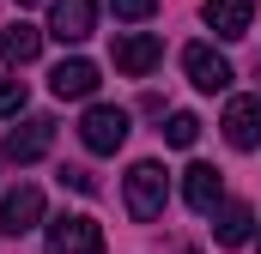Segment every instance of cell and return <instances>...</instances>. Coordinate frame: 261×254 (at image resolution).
Here are the masks:
<instances>
[{
	"instance_id": "cell-14",
	"label": "cell",
	"mask_w": 261,
	"mask_h": 254,
	"mask_svg": "<svg viewBox=\"0 0 261 254\" xmlns=\"http://www.w3.org/2000/svg\"><path fill=\"white\" fill-rule=\"evenodd\" d=\"M49 91H55V97H91V91H97V67L91 61H61L49 73Z\"/></svg>"
},
{
	"instance_id": "cell-8",
	"label": "cell",
	"mask_w": 261,
	"mask_h": 254,
	"mask_svg": "<svg viewBox=\"0 0 261 254\" xmlns=\"http://www.w3.org/2000/svg\"><path fill=\"white\" fill-rule=\"evenodd\" d=\"M37 224H43V194L31 188V182H18L12 194H0V230L6 236H24Z\"/></svg>"
},
{
	"instance_id": "cell-7",
	"label": "cell",
	"mask_w": 261,
	"mask_h": 254,
	"mask_svg": "<svg viewBox=\"0 0 261 254\" xmlns=\"http://www.w3.org/2000/svg\"><path fill=\"white\" fill-rule=\"evenodd\" d=\"M182 73H189L195 91H225V85H231V61H225L219 49H206V43H189V49H182Z\"/></svg>"
},
{
	"instance_id": "cell-3",
	"label": "cell",
	"mask_w": 261,
	"mask_h": 254,
	"mask_svg": "<svg viewBox=\"0 0 261 254\" xmlns=\"http://www.w3.org/2000/svg\"><path fill=\"white\" fill-rule=\"evenodd\" d=\"M79 139H85V151H97V157L122 151V139H128V109H116V103H91L85 121H79Z\"/></svg>"
},
{
	"instance_id": "cell-15",
	"label": "cell",
	"mask_w": 261,
	"mask_h": 254,
	"mask_svg": "<svg viewBox=\"0 0 261 254\" xmlns=\"http://www.w3.org/2000/svg\"><path fill=\"white\" fill-rule=\"evenodd\" d=\"M164 139H170L176 151H189V145L200 139V121L189 115V109H176V115H170V127H164Z\"/></svg>"
},
{
	"instance_id": "cell-5",
	"label": "cell",
	"mask_w": 261,
	"mask_h": 254,
	"mask_svg": "<svg viewBox=\"0 0 261 254\" xmlns=\"http://www.w3.org/2000/svg\"><path fill=\"white\" fill-rule=\"evenodd\" d=\"M97 30V0H49V37L85 43Z\"/></svg>"
},
{
	"instance_id": "cell-17",
	"label": "cell",
	"mask_w": 261,
	"mask_h": 254,
	"mask_svg": "<svg viewBox=\"0 0 261 254\" xmlns=\"http://www.w3.org/2000/svg\"><path fill=\"white\" fill-rule=\"evenodd\" d=\"M116 6V18H152L158 12V0H110Z\"/></svg>"
},
{
	"instance_id": "cell-2",
	"label": "cell",
	"mask_w": 261,
	"mask_h": 254,
	"mask_svg": "<svg viewBox=\"0 0 261 254\" xmlns=\"http://www.w3.org/2000/svg\"><path fill=\"white\" fill-rule=\"evenodd\" d=\"M164 200H170V182H164V164H134L128 170V218L134 224H152L158 212H164Z\"/></svg>"
},
{
	"instance_id": "cell-9",
	"label": "cell",
	"mask_w": 261,
	"mask_h": 254,
	"mask_svg": "<svg viewBox=\"0 0 261 254\" xmlns=\"http://www.w3.org/2000/svg\"><path fill=\"white\" fill-rule=\"evenodd\" d=\"M158 61H164V43H158V37H146V30H128V37H116V67H122L128 79H146Z\"/></svg>"
},
{
	"instance_id": "cell-10",
	"label": "cell",
	"mask_w": 261,
	"mask_h": 254,
	"mask_svg": "<svg viewBox=\"0 0 261 254\" xmlns=\"http://www.w3.org/2000/svg\"><path fill=\"white\" fill-rule=\"evenodd\" d=\"M182 200H189L195 212H213V206L225 200V176H219L213 164H189V170H182Z\"/></svg>"
},
{
	"instance_id": "cell-16",
	"label": "cell",
	"mask_w": 261,
	"mask_h": 254,
	"mask_svg": "<svg viewBox=\"0 0 261 254\" xmlns=\"http://www.w3.org/2000/svg\"><path fill=\"white\" fill-rule=\"evenodd\" d=\"M24 97H31V91H24V79H0V115H18V109H24Z\"/></svg>"
},
{
	"instance_id": "cell-6",
	"label": "cell",
	"mask_w": 261,
	"mask_h": 254,
	"mask_svg": "<svg viewBox=\"0 0 261 254\" xmlns=\"http://www.w3.org/2000/svg\"><path fill=\"white\" fill-rule=\"evenodd\" d=\"M219 127H225L231 151H255V145H261V97H231Z\"/></svg>"
},
{
	"instance_id": "cell-19",
	"label": "cell",
	"mask_w": 261,
	"mask_h": 254,
	"mask_svg": "<svg viewBox=\"0 0 261 254\" xmlns=\"http://www.w3.org/2000/svg\"><path fill=\"white\" fill-rule=\"evenodd\" d=\"M18 6H43V0H18Z\"/></svg>"
},
{
	"instance_id": "cell-12",
	"label": "cell",
	"mask_w": 261,
	"mask_h": 254,
	"mask_svg": "<svg viewBox=\"0 0 261 254\" xmlns=\"http://www.w3.org/2000/svg\"><path fill=\"white\" fill-rule=\"evenodd\" d=\"M249 236H255V212H249L243 200L219 206V218H213V242H219V248H243Z\"/></svg>"
},
{
	"instance_id": "cell-20",
	"label": "cell",
	"mask_w": 261,
	"mask_h": 254,
	"mask_svg": "<svg viewBox=\"0 0 261 254\" xmlns=\"http://www.w3.org/2000/svg\"><path fill=\"white\" fill-rule=\"evenodd\" d=\"M255 248H261V230H255Z\"/></svg>"
},
{
	"instance_id": "cell-18",
	"label": "cell",
	"mask_w": 261,
	"mask_h": 254,
	"mask_svg": "<svg viewBox=\"0 0 261 254\" xmlns=\"http://www.w3.org/2000/svg\"><path fill=\"white\" fill-rule=\"evenodd\" d=\"M61 182L73 194H97V182H91V176H85V170H61Z\"/></svg>"
},
{
	"instance_id": "cell-11",
	"label": "cell",
	"mask_w": 261,
	"mask_h": 254,
	"mask_svg": "<svg viewBox=\"0 0 261 254\" xmlns=\"http://www.w3.org/2000/svg\"><path fill=\"white\" fill-rule=\"evenodd\" d=\"M37 55H43V30L24 24V18H12V24L0 30V61L6 67H31Z\"/></svg>"
},
{
	"instance_id": "cell-13",
	"label": "cell",
	"mask_w": 261,
	"mask_h": 254,
	"mask_svg": "<svg viewBox=\"0 0 261 254\" xmlns=\"http://www.w3.org/2000/svg\"><path fill=\"white\" fill-rule=\"evenodd\" d=\"M200 18H206L219 37H243V30H249V18H255V0H206V6H200Z\"/></svg>"
},
{
	"instance_id": "cell-1",
	"label": "cell",
	"mask_w": 261,
	"mask_h": 254,
	"mask_svg": "<svg viewBox=\"0 0 261 254\" xmlns=\"http://www.w3.org/2000/svg\"><path fill=\"white\" fill-rule=\"evenodd\" d=\"M43 242H49V254H103V224L91 212H73V218L61 212L43 224Z\"/></svg>"
},
{
	"instance_id": "cell-4",
	"label": "cell",
	"mask_w": 261,
	"mask_h": 254,
	"mask_svg": "<svg viewBox=\"0 0 261 254\" xmlns=\"http://www.w3.org/2000/svg\"><path fill=\"white\" fill-rule=\"evenodd\" d=\"M49 145H55V115H31L6 133V164H37L49 157Z\"/></svg>"
}]
</instances>
